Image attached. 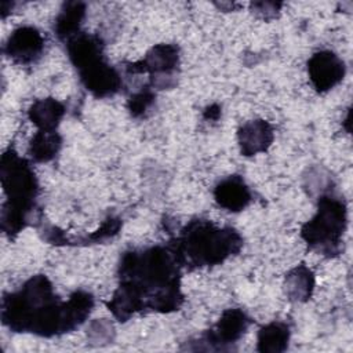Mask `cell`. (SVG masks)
<instances>
[{
    "label": "cell",
    "mask_w": 353,
    "mask_h": 353,
    "mask_svg": "<svg viewBox=\"0 0 353 353\" xmlns=\"http://www.w3.org/2000/svg\"><path fill=\"white\" fill-rule=\"evenodd\" d=\"M44 37L33 26H21L15 29L6 46L4 52L8 58L18 63H32L43 54Z\"/></svg>",
    "instance_id": "ba28073f"
},
{
    "label": "cell",
    "mask_w": 353,
    "mask_h": 353,
    "mask_svg": "<svg viewBox=\"0 0 353 353\" xmlns=\"http://www.w3.org/2000/svg\"><path fill=\"white\" fill-rule=\"evenodd\" d=\"M215 201L225 210L241 211L251 201V192L239 175L221 181L214 190Z\"/></svg>",
    "instance_id": "7c38bea8"
},
{
    "label": "cell",
    "mask_w": 353,
    "mask_h": 353,
    "mask_svg": "<svg viewBox=\"0 0 353 353\" xmlns=\"http://www.w3.org/2000/svg\"><path fill=\"white\" fill-rule=\"evenodd\" d=\"M281 7V4L279 3H269V1H262V3H254L252 4V8L256 11V12H261L262 15H268V14H272L274 15L279 8Z\"/></svg>",
    "instance_id": "d6986e66"
},
{
    "label": "cell",
    "mask_w": 353,
    "mask_h": 353,
    "mask_svg": "<svg viewBox=\"0 0 353 353\" xmlns=\"http://www.w3.org/2000/svg\"><path fill=\"white\" fill-rule=\"evenodd\" d=\"M250 319L240 309H228L223 312L222 317L216 325L208 331L204 336V342L208 343V347L221 349L223 345L233 343L245 332Z\"/></svg>",
    "instance_id": "30bf717a"
},
{
    "label": "cell",
    "mask_w": 353,
    "mask_h": 353,
    "mask_svg": "<svg viewBox=\"0 0 353 353\" xmlns=\"http://www.w3.org/2000/svg\"><path fill=\"white\" fill-rule=\"evenodd\" d=\"M61 137L57 131H37L29 146L30 157L37 163L52 160L61 149Z\"/></svg>",
    "instance_id": "2e32d148"
},
{
    "label": "cell",
    "mask_w": 353,
    "mask_h": 353,
    "mask_svg": "<svg viewBox=\"0 0 353 353\" xmlns=\"http://www.w3.org/2000/svg\"><path fill=\"white\" fill-rule=\"evenodd\" d=\"M154 94L150 90H141L135 92L128 101V110L134 117H141L152 106Z\"/></svg>",
    "instance_id": "ac0fdd59"
},
{
    "label": "cell",
    "mask_w": 353,
    "mask_h": 353,
    "mask_svg": "<svg viewBox=\"0 0 353 353\" xmlns=\"http://www.w3.org/2000/svg\"><path fill=\"white\" fill-rule=\"evenodd\" d=\"M314 285V279L309 268L299 265L292 269L285 277L287 295L294 301H306L310 298Z\"/></svg>",
    "instance_id": "e0dca14e"
},
{
    "label": "cell",
    "mask_w": 353,
    "mask_h": 353,
    "mask_svg": "<svg viewBox=\"0 0 353 353\" xmlns=\"http://www.w3.org/2000/svg\"><path fill=\"white\" fill-rule=\"evenodd\" d=\"M178 265L172 250L160 245L125 252L119 269L120 285L108 303L114 317L124 321L143 309H178L182 302Z\"/></svg>",
    "instance_id": "6da1fadb"
},
{
    "label": "cell",
    "mask_w": 353,
    "mask_h": 353,
    "mask_svg": "<svg viewBox=\"0 0 353 353\" xmlns=\"http://www.w3.org/2000/svg\"><path fill=\"white\" fill-rule=\"evenodd\" d=\"M94 298L84 291L73 292L62 302L54 294L50 280L37 274L23 287L3 298L1 317L17 332L52 336L79 327L90 314Z\"/></svg>",
    "instance_id": "7a4b0ae2"
},
{
    "label": "cell",
    "mask_w": 353,
    "mask_h": 353,
    "mask_svg": "<svg viewBox=\"0 0 353 353\" xmlns=\"http://www.w3.org/2000/svg\"><path fill=\"white\" fill-rule=\"evenodd\" d=\"M85 15V6L79 1L66 3L55 19V34L61 40H69L79 33V28Z\"/></svg>",
    "instance_id": "5bb4252c"
},
{
    "label": "cell",
    "mask_w": 353,
    "mask_h": 353,
    "mask_svg": "<svg viewBox=\"0 0 353 353\" xmlns=\"http://www.w3.org/2000/svg\"><path fill=\"white\" fill-rule=\"evenodd\" d=\"M63 114H65L63 105L52 98L36 101L28 112L30 121L40 131H55Z\"/></svg>",
    "instance_id": "4fadbf2b"
},
{
    "label": "cell",
    "mask_w": 353,
    "mask_h": 353,
    "mask_svg": "<svg viewBox=\"0 0 353 353\" xmlns=\"http://www.w3.org/2000/svg\"><path fill=\"white\" fill-rule=\"evenodd\" d=\"M0 178L7 196L1 210V228L6 233L15 234L25 228L28 215L33 211L37 181L30 164L14 150L1 156Z\"/></svg>",
    "instance_id": "277c9868"
},
{
    "label": "cell",
    "mask_w": 353,
    "mask_h": 353,
    "mask_svg": "<svg viewBox=\"0 0 353 353\" xmlns=\"http://www.w3.org/2000/svg\"><path fill=\"white\" fill-rule=\"evenodd\" d=\"M79 74L84 87L95 97L113 95L121 87L120 74L103 58L83 68Z\"/></svg>",
    "instance_id": "9c48e42d"
},
{
    "label": "cell",
    "mask_w": 353,
    "mask_h": 353,
    "mask_svg": "<svg viewBox=\"0 0 353 353\" xmlns=\"http://www.w3.org/2000/svg\"><path fill=\"white\" fill-rule=\"evenodd\" d=\"M288 339L290 330L287 324L280 321L270 323L258 332V350L269 353L283 352L288 345Z\"/></svg>",
    "instance_id": "9a60e30c"
},
{
    "label": "cell",
    "mask_w": 353,
    "mask_h": 353,
    "mask_svg": "<svg viewBox=\"0 0 353 353\" xmlns=\"http://www.w3.org/2000/svg\"><path fill=\"white\" fill-rule=\"evenodd\" d=\"M345 229V203L334 196H321L316 215L302 226L301 234L310 248L332 255L339 251V243Z\"/></svg>",
    "instance_id": "5b68a950"
},
{
    "label": "cell",
    "mask_w": 353,
    "mask_h": 353,
    "mask_svg": "<svg viewBox=\"0 0 353 353\" xmlns=\"http://www.w3.org/2000/svg\"><path fill=\"white\" fill-rule=\"evenodd\" d=\"M273 128L265 120L247 121L237 132L239 145L244 156H254L265 152L273 142Z\"/></svg>",
    "instance_id": "8fae6325"
},
{
    "label": "cell",
    "mask_w": 353,
    "mask_h": 353,
    "mask_svg": "<svg viewBox=\"0 0 353 353\" xmlns=\"http://www.w3.org/2000/svg\"><path fill=\"white\" fill-rule=\"evenodd\" d=\"M241 237L232 228H216L208 221H192L170 247L179 265L210 266L223 262L241 248Z\"/></svg>",
    "instance_id": "3957f363"
},
{
    "label": "cell",
    "mask_w": 353,
    "mask_h": 353,
    "mask_svg": "<svg viewBox=\"0 0 353 353\" xmlns=\"http://www.w3.org/2000/svg\"><path fill=\"white\" fill-rule=\"evenodd\" d=\"M218 116H219V108H218L216 105L210 106V108L205 110V113H204V117H205V119H211V120H216Z\"/></svg>",
    "instance_id": "ffe728a7"
},
{
    "label": "cell",
    "mask_w": 353,
    "mask_h": 353,
    "mask_svg": "<svg viewBox=\"0 0 353 353\" xmlns=\"http://www.w3.org/2000/svg\"><path fill=\"white\" fill-rule=\"evenodd\" d=\"M307 73L313 87L317 91L324 92L342 81L345 76V63L331 51H319L309 59Z\"/></svg>",
    "instance_id": "52a82bcc"
},
{
    "label": "cell",
    "mask_w": 353,
    "mask_h": 353,
    "mask_svg": "<svg viewBox=\"0 0 353 353\" xmlns=\"http://www.w3.org/2000/svg\"><path fill=\"white\" fill-rule=\"evenodd\" d=\"M178 47L174 44H157L148 51L145 58L139 62L131 63L127 69L134 73L148 72L153 74V85L164 88L170 83L171 73L178 65Z\"/></svg>",
    "instance_id": "8992f818"
}]
</instances>
